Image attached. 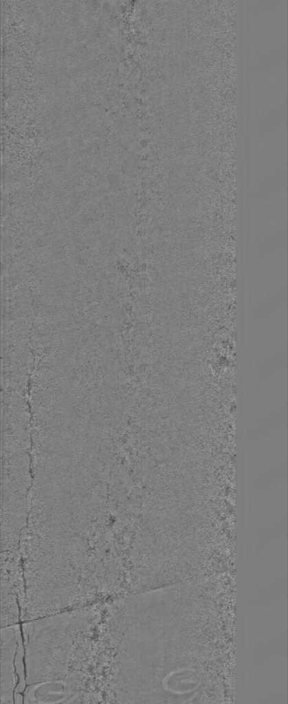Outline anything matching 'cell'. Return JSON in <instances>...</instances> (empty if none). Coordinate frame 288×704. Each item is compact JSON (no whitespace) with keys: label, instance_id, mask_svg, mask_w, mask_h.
Here are the masks:
<instances>
[{"label":"cell","instance_id":"cell-1","mask_svg":"<svg viewBox=\"0 0 288 704\" xmlns=\"http://www.w3.org/2000/svg\"><path fill=\"white\" fill-rule=\"evenodd\" d=\"M1 703H13L17 684L14 666L17 641L14 625L1 627Z\"/></svg>","mask_w":288,"mask_h":704},{"label":"cell","instance_id":"cell-2","mask_svg":"<svg viewBox=\"0 0 288 704\" xmlns=\"http://www.w3.org/2000/svg\"><path fill=\"white\" fill-rule=\"evenodd\" d=\"M67 683L62 680H50L28 684L24 691V703H65L72 696Z\"/></svg>","mask_w":288,"mask_h":704},{"label":"cell","instance_id":"cell-3","mask_svg":"<svg viewBox=\"0 0 288 704\" xmlns=\"http://www.w3.org/2000/svg\"><path fill=\"white\" fill-rule=\"evenodd\" d=\"M15 637L17 641V648L14 658V666L16 675L17 684L14 693L24 692L26 688V678L25 674L24 664V648L23 640L21 632V627L19 624H14Z\"/></svg>","mask_w":288,"mask_h":704},{"label":"cell","instance_id":"cell-4","mask_svg":"<svg viewBox=\"0 0 288 704\" xmlns=\"http://www.w3.org/2000/svg\"><path fill=\"white\" fill-rule=\"evenodd\" d=\"M14 703H24V696L21 693H14Z\"/></svg>","mask_w":288,"mask_h":704}]
</instances>
